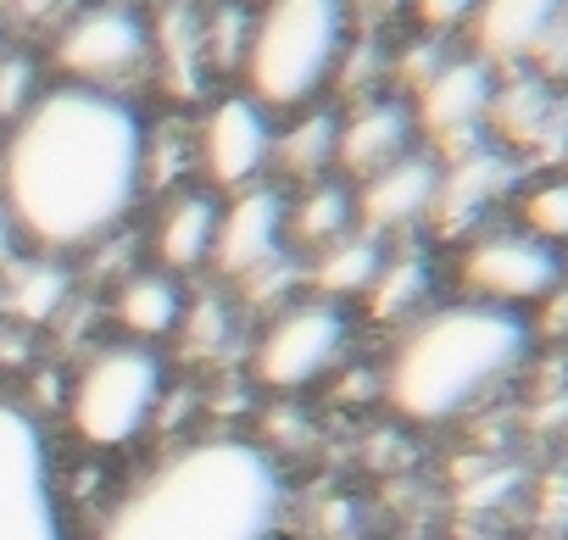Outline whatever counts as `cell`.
<instances>
[{
	"label": "cell",
	"instance_id": "cell-1",
	"mask_svg": "<svg viewBox=\"0 0 568 540\" xmlns=\"http://www.w3.org/2000/svg\"><path fill=\"white\" fill-rule=\"evenodd\" d=\"M145 184V123L118 90L57 84L29 101L7 151L0 195L40 245H90L112 234Z\"/></svg>",
	"mask_w": 568,
	"mask_h": 540
},
{
	"label": "cell",
	"instance_id": "cell-2",
	"mask_svg": "<svg viewBox=\"0 0 568 540\" xmlns=\"http://www.w3.org/2000/svg\"><path fill=\"white\" fill-rule=\"evenodd\" d=\"M284 507L278 468L251 440H195L112 507L95 540H267Z\"/></svg>",
	"mask_w": 568,
	"mask_h": 540
},
{
	"label": "cell",
	"instance_id": "cell-3",
	"mask_svg": "<svg viewBox=\"0 0 568 540\" xmlns=\"http://www.w3.org/2000/svg\"><path fill=\"white\" fill-rule=\"evenodd\" d=\"M529 351V324L513 307L468 302L429 313L390 357L385 390L407 418H457L485 390H496Z\"/></svg>",
	"mask_w": 568,
	"mask_h": 540
},
{
	"label": "cell",
	"instance_id": "cell-4",
	"mask_svg": "<svg viewBox=\"0 0 568 540\" xmlns=\"http://www.w3.org/2000/svg\"><path fill=\"white\" fill-rule=\"evenodd\" d=\"M346 45V0H267L245 40V79L256 106L313 101Z\"/></svg>",
	"mask_w": 568,
	"mask_h": 540
},
{
	"label": "cell",
	"instance_id": "cell-5",
	"mask_svg": "<svg viewBox=\"0 0 568 540\" xmlns=\"http://www.w3.org/2000/svg\"><path fill=\"white\" fill-rule=\"evenodd\" d=\"M162 390V368L140 346H106L73 385V429L90 446H123L140 435Z\"/></svg>",
	"mask_w": 568,
	"mask_h": 540
},
{
	"label": "cell",
	"instance_id": "cell-6",
	"mask_svg": "<svg viewBox=\"0 0 568 540\" xmlns=\"http://www.w3.org/2000/svg\"><path fill=\"white\" fill-rule=\"evenodd\" d=\"M0 540H68L40 424L0 401Z\"/></svg>",
	"mask_w": 568,
	"mask_h": 540
},
{
	"label": "cell",
	"instance_id": "cell-7",
	"mask_svg": "<svg viewBox=\"0 0 568 540\" xmlns=\"http://www.w3.org/2000/svg\"><path fill=\"white\" fill-rule=\"evenodd\" d=\"M57 62L73 84L90 90H112L123 79H140L151 62V29L129 12V7H90L84 18L68 23Z\"/></svg>",
	"mask_w": 568,
	"mask_h": 540
},
{
	"label": "cell",
	"instance_id": "cell-8",
	"mask_svg": "<svg viewBox=\"0 0 568 540\" xmlns=\"http://www.w3.org/2000/svg\"><path fill=\"white\" fill-rule=\"evenodd\" d=\"M463 279H468L474 296H485L496 307H507V302H540L562 279V256H557V245L535 240L529 228L524 234H485L463 256Z\"/></svg>",
	"mask_w": 568,
	"mask_h": 540
},
{
	"label": "cell",
	"instance_id": "cell-9",
	"mask_svg": "<svg viewBox=\"0 0 568 540\" xmlns=\"http://www.w3.org/2000/svg\"><path fill=\"white\" fill-rule=\"evenodd\" d=\"M490 95H496V68H485L479 57H452V62L418 90L413 123H424V134H429L446 156H463V151L485 145Z\"/></svg>",
	"mask_w": 568,
	"mask_h": 540
},
{
	"label": "cell",
	"instance_id": "cell-10",
	"mask_svg": "<svg viewBox=\"0 0 568 540\" xmlns=\"http://www.w3.org/2000/svg\"><path fill=\"white\" fill-rule=\"evenodd\" d=\"M346 351V318L335 307H296L284 313L256 346V379L273 390H302L335 368Z\"/></svg>",
	"mask_w": 568,
	"mask_h": 540
},
{
	"label": "cell",
	"instance_id": "cell-11",
	"mask_svg": "<svg viewBox=\"0 0 568 540\" xmlns=\"http://www.w3.org/2000/svg\"><path fill=\"white\" fill-rule=\"evenodd\" d=\"M273 156V129H267V106H256L251 95H229L206 112L201 123V167L240 190L262 173V162Z\"/></svg>",
	"mask_w": 568,
	"mask_h": 540
},
{
	"label": "cell",
	"instance_id": "cell-12",
	"mask_svg": "<svg viewBox=\"0 0 568 540\" xmlns=\"http://www.w3.org/2000/svg\"><path fill=\"white\" fill-rule=\"evenodd\" d=\"M513 184H518V162H513L507 151H496V145H474V151H463V156H452V162L440 167V190H435L429 217L440 223V234H463V228H474Z\"/></svg>",
	"mask_w": 568,
	"mask_h": 540
},
{
	"label": "cell",
	"instance_id": "cell-13",
	"mask_svg": "<svg viewBox=\"0 0 568 540\" xmlns=\"http://www.w3.org/2000/svg\"><path fill=\"white\" fill-rule=\"evenodd\" d=\"M568 0H479L474 7V57L485 68H529Z\"/></svg>",
	"mask_w": 568,
	"mask_h": 540
},
{
	"label": "cell",
	"instance_id": "cell-14",
	"mask_svg": "<svg viewBox=\"0 0 568 540\" xmlns=\"http://www.w3.org/2000/svg\"><path fill=\"white\" fill-rule=\"evenodd\" d=\"M278 234H284V201L278 190H245L223 217H217V267L223 274H262L278 256Z\"/></svg>",
	"mask_w": 568,
	"mask_h": 540
},
{
	"label": "cell",
	"instance_id": "cell-15",
	"mask_svg": "<svg viewBox=\"0 0 568 540\" xmlns=\"http://www.w3.org/2000/svg\"><path fill=\"white\" fill-rule=\"evenodd\" d=\"M413 151V112L402 101H363L335 140V162L357 179L385 173L390 162H402Z\"/></svg>",
	"mask_w": 568,
	"mask_h": 540
},
{
	"label": "cell",
	"instance_id": "cell-16",
	"mask_svg": "<svg viewBox=\"0 0 568 540\" xmlns=\"http://www.w3.org/2000/svg\"><path fill=\"white\" fill-rule=\"evenodd\" d=\"M435 190H440V167L429 156L407 151L402 162H390L385 173H374L363 184V217H368V228H407V223L429 217Z\"/></svg>",
	"mask_w": 568,
	"mask_h": 540
},
{
	"label": "cell",
	"instance_id": "cell-17",
	"mask_svg": "<svg viewBox=\"0 0 568 540\" xmlns=\"http://www.w3.org/2000/svg\"><path fill=\"white\" fill-rule=\"evenodd\" d=\"M212 240H217V206L206 195H179L168 201L162 212V228H156V251L162 262L173 267V274H184V267H201L212 256Z\"/></svg>",
	"mask_w": 568,
	"mask_h": 540
},
{
	"label": "cell",
	"instance_id": "cell-18",
	"mask_svg": "<svg viewBox=\"0 0 568 540\" xmlns=\"http://www.w3.org/2000/svg\"><path fill=\"white\" fill-rule=\"evenodd\" d=\"M118 318L134 335H168L184 318V296H179V285L168 274H140V279H129L118 291Z\"/></svg>",
	"mask_w": 568,
	"mask_h": 540
},
{
	"label": "cell",
	"instance_id": "cell-19",
	"mask_svg": "<svg viewBox=\"0 0 568 540\" xmlns=\"http://www.w3.org/2000/svg\"><path fill=\"white\" fill-rule=\"evenodd\" d=\"M335 140H341V123L329 112H313L284 140H273V156H278V167L291 173V179H318L335 162Z\"/></svg>",
	"mask_w": 568,
	"mask_h": 540
},
{
	"label": "cell",
	"instance_id": "cell-20",
	"mask_svg": "<svg viewBox=\"0 0 568 540\" xmlns=\"http://www.w3.org/2000/svg\"><path fill=\"white\" fill-rule=\"evenodd\" d=\"M162 62H168V79L173 90H201V68H206V40H201V23L190 7H168L162 18Z\"/></svg>",
	"mask_w": 568,
	"mask_h": 540
},
{
	"label": "cell",
	"instance_id": "cell-21",
	"mask_svg": "<svg viewBox=\"0 0 568 540\" xmlns=\"http://www.w3.org/2000/svg\"><path fill=\"white\" fill-rule=\"evenodd\" d=\"M379 245L374 240H341L324 262H318V285L324 291H335V296H346V291H368L374 279H379Z\"/></svg>",
	"mask_w": 568,
	"mask_h": 540
},
{
	"label": "cell",
	"instance_id": "cell-22",
	"mask_svg": "<svg viewBox=\"0 0 568 540\" xmlns=\"http://www.w3.org/2000/svg\"><path fill=\"white\" fill-rule=\"evenodd\" d=\"M424 296H429V267H424V256H402V262H385V267H379V279H374V313H379V318L413 313Z\"/></svg>",
	"mask_w": 568,
	"mask_h": 540
},
{
	"label": "cell",
	"instance_id": "cell-23",
	"mask_svg": "<svg viewBox=\"0 0 568 540\" xmlns=\"http://www.w3.org/2000/svg\"><path fill=\"white\" fill-rule=\"evenodd\" d=\"M352 217V195L341 184H313L307 201L296 206V234L302 240H335Z\"/></svg>",
	"mask_w": 568,
	"mask_h": 540
},
{
	"label": "cell",
	"instance_id": "cell-24",
	"mask_svg": "<svg viewBox=\"0 0 568 540\" xmlns=\"http://www.w3.org/2000/svg\"><path fill=\"white\" fill-rule=\"evenodd\" d=\"M524 223L546 245H562L568 240V173L562 179H546V184H535L524 195Z\"/></svg>",
	"mask_w": 568,
	"mask_h": 540
},
{
	"label": "cell",
	"instance_id": "cell-25",
	"mask_svg": "<svg viewBox=\"0 0 568 540\" xmlns=\"http://www.w3.org/2000/svg\"><path fill=\"white\" fill-rule=\"evenodd\" d=\"M201 40H206V68H234V62L245 57L251 23H245V12H240V7H217V12H212V23L201 29Z\"/></svg>",
	"mask_w": 568,
	"mask_h": 540
},
{
	"label": "cell",
	"instance_id": "cell-26",
	"mask_svg": "<svg viewBox=\"0 0 568 540\" xmlns=\"http://www.w3.org/2000/svg\"><path fill=\"white\" fill-rule=\"evenodd\" d=\"M62 291H68V279L57 274V267H45V274H23V285H18L12 307H18V313H29V318H45V313L62 302Z\"/></svg>",
	"mask_w": 568,
	"mask_h": 540
},
{
	"label": "cell",
	"instance_id": "cell-27",
	"mask_svg": "<svg viewBox=\"0 0 568 540\" xmlns=\"http://www.w3.org/2000/svg\"><path fill=\"white\" fill-rule=\"evenodd\" d=\"M446 62H452V51H446V40L435 34V40H418V45H413V51L396 62V79H402V84H413V90H424V84H429Z\"/></svg>",
	"mask_w": 568,
	"mask_h": 540
},
{
	"label": "cell",
	"instance_id": "cell-28",
	"mask_svg": "<svg viewBox=\"0 0 568 540\" xmlns=\"http://www.w3.org/2000/svg\"><path fill=\"white\" fill-rule=\"evenodd\" d=\"M418 7V18H424V29L429 34H452V29H463V23H474V7L479 0H413Z\"/></svg>",
	"mask_w": 568,
	"mask_h": 540
},
{
	"label": "cell",
	"instance_id": "cell-29",
	"mask_svg": "<svg viewBox=\"0 0 568 540\" xmlns=\"http://www.w3.org/2000/svg\"><path fill=\"white\" fill-rule=\"evenodd\" d=\"M535 73H546L551 84L557 79H568V7L557 12V23H551V34H546V45H540V57L529 62Z\"/></svg>",
	"mask_w": 568,
	"mask_h": 540
},
{
	"label": "cell",
	"instance_id": "cell-30",
	"mask_svg": "<svg viewBox=\"0 0 568 540\" xmlns=\"http://www.w3.org/2000/svg\"><path fill=\"white\" fill-rule=\"evenodd\" d=\"M229 324H223V302H201L195 307V329H190V357H206L212 340H223Z\"/></svg>",
	"mask_w": 568,
	"mask_h": 540
},
{
	"label": "cell",
	"instance_id": "cell-31",
	"mask_svg": "<svg viewBox=\"0 0 568 540\" xmlns=\"http://www.w3.org/2000/svg\"><path fill=\"white\" fill-rule=\"evenodd\" d=\"M357 7H363L368 18H385V12H396V7H402V0H357Z\"/></svg>",
	"mask_w": 568,
	"mask_h": 540
},
{
	"label": "cell",
	"instance_id": "cell-32",
	"mask_svg": "<svg viewBox=\"0 0 568 540\" xmlns=\"http://www.w3.org/2000/svg\"><path fill=\"white\" fill-rule=\"evenodd\" d=\"M51 7H57V0H23V12H40V18H45Z\"/></svg>",
	"mask_w": 568,
	"mask_h": 540
},
{
	"label": "cell",
	"instance_id": "cell-33",
	"mask_svg": "<svg viewBox=\"0 0 568 540\" xmlns=\"http://www.w3.org/2000/svg\"><path fill=\"white\" fill-rule=\"evenodd\" d=\"M0 256H7V228H0Z\"/></svg>",
	"mask_w": 568,
	"mask_h": 540
}]
</instances>
